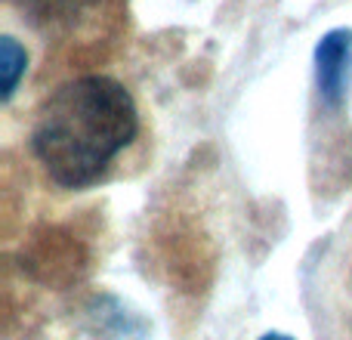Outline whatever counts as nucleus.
Instances as JSON below:
<instances>
[{"label":"nucleus","instance_id":"obj_4","mask_svg":"<svg viewBox=\"0 0 352 340\" xmlns=\"http://www.w3.org/2000/svg\"><path fill=\"white\" fill-rule=\"evenodd\" d=\"M28 72V53L16 37H0V99L10 103L19 81Z\"/></svg>","mask_w":352,"mask_h":340},{"label":"nucleus","instance_id":"obj_5","mask_svg":"<svg viewBox=\"0 0 352 340\" xmlns=\"http://www.w3.org/2000/svg\"><path fill=\"white\" fill-rule=\"evenodd\" d=\"M260 340H294V337H287V334H281V331H269V334H263Z\"/></svg>","mask_w":352,"mask_h":340},{"label":"nucleus","instance_id":"obj_2","mask_svg":"<svg viewBox=\"0 0 352 340\" xmlns=\"http://www.w3.org/2000/svg\"><path fill=\"white\" fill-rule=\"evenodd\" d=\"M349 74H352V28H331L316 43L318 96L328 105H340L346 99Z\"/></svg>","mask_w":352,"mask_h":340},{"label":"nucleus","instance_id":"obj_1","mask_svg":"<svg viewBox=\"0 0 352 340\" xmlns=\"http://www.w3.org/2000/svg\"><path fill=\"white\" fill-rule=\"evenodd\" d=\"M140 111L130 90L105 74H84L41 103L31 149L43 173L65 189L96 182L133 142Z\"/></svg>","mask_w":352,"mask_h":340},{"label":"nucleus","instance_id":"obj_3","mask_svg":"<svg viewBox=\"0 0 352 340\" xmlns=\"http://www.w3.org/2000/svg\"><path fill=\"white\" fill-rule=\"evenodd\" d=\"M16 3L41 25H72L99 0H16Z\"/></svg>","mask_w":352,"mask_h":340}]
</instances>
